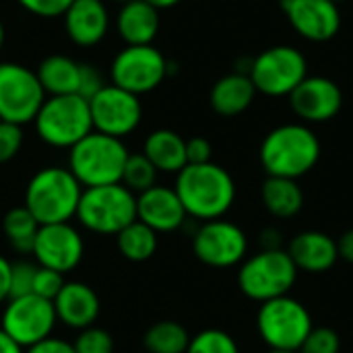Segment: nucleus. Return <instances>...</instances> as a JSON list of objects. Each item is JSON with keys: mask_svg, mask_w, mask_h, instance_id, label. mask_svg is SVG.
I'll return each instance as SVG.
<instances>
[{"mask_svg": "<svg viewBox=\"0 0 353 353\" xmlns=\"http://www.w3.org/2000/svg\"><path fill=\"white\" fill-rule=\"evenodd\" d=\"M213 157V147L205 137H192L186 141V161L188 165L209 163Z\"/></svg>", "mask_w": 353, "mask_h": 353, "instance_id": "58836bf2", "label": "nucleus"}, {"mask_svg": "<svg viewBox=\"0 0 353 353\" xmlns=\"http://www.w3.org/2000/svg\"><path fill=\"white\" fill-rule=\"evenodd\" d=\"M2 46H4V25L0 21V50H2Z\"/></svg>", "mask_w": 353, "mask_h": 353, "instance_id": "49530a36", "label": "nucleus"}, {"mask_svg": "<svg viewBox=\"0 0 353 353\" xmlns=\"http://www.w3.org/2000/svg\"><path fill=\"white\" fill-rule=\"evenodd\" d=\"M337 250H339V259L353 265V228L341 234V238L337 240Z\"/></svg>", "mask_w": 353, "mask_h": 353, "instance_id": "79ce46f5", "label": "nucleus"}, {"mask_svg": "<svg viewBox=\"0 0 353 353\" xmlns=\"http://www.w3.org/2000/svg\"><path fill=\"white\" fill-rule=\"evenodd\" d=\"M33 124L37 137L56 149H70L93 132L89 101L77 93L46 97Z\"/></svg>", "mask_w": 353, "mask_h": 353, "instance_id": "423d86ee", "label": "nucleus"}, {"mask_svg": "<svg viewBox=\"0 0 353 353\" xmlns=\"http://www.w3.org/2000/svg\"><path fill=\"white\" fill-rule=\"evenodd\" d=\"M248 77L256 93L290 97V93L308 77V60L298 48L273 46L252 58Z\"/></svg>", "mask_w": 353, "mask_h": 353, "instance_id": "1a4fd4ad", "label": "nucleus"}, {"mask_svg": "<svg viewBox=\"0 0 353 353\" xmlns=\"http://www.w3.org/2000/svg\"><path fill=\"white\" fill-rule=\"evenodd\" d=\"M172 62L153 46H126L120 50L110 66L112 85L122 87L134 95H145L157 89L170 74Z\"/></svg>", "mask_w": 353, "mask_h": 353, "instance_id": "9d476101", "label": "nucleus"}, {"mask_svg": "<svg viewBox=\"0 0 353 353\" xmlns=\"http://www.w3.org/2000/svg\"><path fill=\"white\" fill-rule=\"evenodd\" d=\"M116 29L126 46H149L159 33V10L145 0H132L120 6Z\"/></svg>", "mask_w": 353, "mask_h": 353, "instance_id": "5701e85b", "label": "nucleus"}, {"mask_svg": "<svg viewBox=\"0 0 353 353\" xmlns=\"http://www.w3.org/2000/svg\"><path fill=\"white\" fill-rule=\"evenodd\" d=\"M174 190L180 196L186 215L203 223L223 219L236 201V182L232 174L213 161L180 170L176 174Z\"/></svg>", "mask_w": 353, "mask_h": 353, "instance_id": "f257e3e1", "label": "nucleus"}, {"mask_svg": "<svg viewBox=\"0 0 353 353\" xmlns=\"http://www.w3.org/2000/svg\"><path fill=\"white\" fill-rule=\"evenodd\" d=\"M10 300V263L0 256V304Z\"/></svg>", "mask_w": 353, "mask_h": 353, "instance_id": "a19ab883", "label": "nucleus"}, {"mask_svg": "<svg viewBox=\"0 0 353 353\" xmlns=\"http://www.w3.org/2000/svg\"><path fill=\"white\" fill-rule=\"evenodd\" d=\"M333 2H337V4H339V2H345V0H333Z\"/></svg>", "mask_w": 353, "mask_h": 353, "instance_id": "8fccbe9b", "label": "nucleus"}, {"mask_svg": "<svg viewBox=\"0 0 353 353\" xmlns=\"http://www.w3.org/2000/svg\"><path fill=\"white\" fill-rule=\"evenodd\" d=\"M64 29L72 43L91 48L110 31V12L103 0H74L64 12Z\"/></svg>", "mask_w": 353, "mask_h": 353, "instance_id": "aec40b11", "label": "nucleus"}, {"mask_svg": "<svg viewBox=\"0 0 353 353\" xmlns=\"http://www.w3.org/2000/svg\"><path fill=\"white\" fill-rule=\"evenodd\" d=\"M298 273L300 271L285 248H263L240 263L238 288L248 300L263 304L290 296L298 281Z\"/></svg>", "mask_w": 353, "mask_h": 353, "instance_id": "39448f33", "label": "nucleus"}, {"mask_svg": "<svg viewBox=\"0 0 353 353\" xmlns=\"http://www.w3.org/2000/svg\"><path fill=\"white\" fill-rule=\"evenodd\" d=\"M46 95H70L79 89L81 62L64 54H52L35 70Z\"/></svg>", "mask_w": 353, "mask_h": 353, "instance_id": "a878e982", "label": "nucleus"}, {"mask_svg": "<svg viewBox=\"0 0 353 353\" xmlns=\"http://www.w3.org/2000/svg\"><path fill=\"white\" fill-rule=\"evenodd\" d=\"M294 31L314 43L333 39L341 29V10L333 0H281Z\"/></svg>", "mask_w": 353, "mask_h": 353, "instance_id": "dca6fc26", "label": "nucleus"}, {"mask_svg": "<svg viewBox=\"0 0 353 353\" xmlns=\"http://www.w3.org/2000/svg\"><path fill=\"white\" fill-rule=\"evenodd\" d=\"M194 256L213 269H230L240 265L248 254L246 232L228 219H213L199 225L192 236Z\"/></svg>", "mask_w": 353, "mask_h": 353, "instance_id": "f8f14e48", "label": "nucleus"}, {"mask_svg": "<svg viewBox=\"0 0 353 353\" xmlns=\"http://www.w3.org/2000/svg\"><path fill=\"white\" fill-rule=\"evenodd\" d=\"M89 112L93 130L116 139L134 132L143 118V105L139 95L116 85L101 87L89 99Z\"/></svg>", "mask_w": 353, "mask_h": 353, "instance_id": "4468645a", "label": "nucleus"}, {"mask_svg": "<svg viewBox=\"0 0 353 353\" xmlns=\"http://www.w3.org/2000/svg\"><path fill=\"white\" fill-rule=\"evenodd\" d=\"M269 353H298V352H288V350H269Z\"/></svg>", "mask_w": 353, "mask_h": 353, "instance_id": "de8ad7c7", "label": "nucleus"}, {"mask_svg": "<svg viewBox=\"0 0 353 353\" xmlns=\"http://www.w3.org/2000/svg\"><path fill=\"white\" fill-rule=\"evenodd\" d=\"M145 2H149V4H151L153 8L161 10V8H172V6L180 4L182 0H145Z\"/></svg>", "mask_w": 353, "mask_h": 353, "instance_id": "a18cd8bd", "label": "nucleus"}, {"mask_svg": "<svg viewBox=\"0 0 353 353\" xmlns=\"http://www.w3.org/2000/svg\"><path fill=\"white\" fill-rule=\"evenodd\" d=\"M31 252L39 267L66 275L83 261L85 244L77 228L70 223H50L39 225Z\"/></svg>", "mask_w": 353, "mask_h": 353, "instance_id": "2eb2a0df", "label": "nucleus"}, {"mask_svg": "<svg viewBox=\"0 0 353 353\" xmlns=\"http://www.w3.org/2000/svg\"><path fill=\"white\" fill-rule=\"evenodd\" d=\"M116 244H118L120 254L126 261H130V263H145L157 250V234L149 225H145L139 219H134L122 232L116 234Z\"/></svg>", "mask_w": 353, "mask_h": 353, "instance_id": "bb28decb", "label": "nucleus"}, {"mask_svg": "<svg viewBox=\"0 0 353 353\" xmlns=\"http://www.w3.org/2000/svg\"><path fill=\"white\" fill-rule=\"evenodd\" d=\"M263 248H281L279 244V232L269 228L263 232Z\"/></svg>", "mask_w": 353, "mask_h": 353, "instance_id": "c03bdc74", "label": "nucleus"}, {"mask_svg": "<svg viewBox=\"0 0 353 353\" xmlns=\"http://www.w3.org/2000/svg\"><path fill=\"white\" fill-rule=\"evenodd\" d=\"M114 2H118V4H126V2H132V0H114Z\"/></svg>", "mask_w": 353, "mask_h": 353, "instance_id": "09e8293b", "label": "nucleus"}, {"mask_svg": "<svg viewBox=\"0 0 353 353\" xmlns=\"http://www.w3.org/2000/svg\"><path fill=\"white\" fill-rule=\"evenodd\" d=\"M25 353H77L72 343L64 341V339H58V337H48L31 347H27Z\"/></svg>", "mask_w": 353, "mask_h": 353, "instance_id": "ea45409f", "label": "nucleus"}, {"mask_svg": "<svg viewBox=\"0 0 353 353\" xmlns=\"http://www.w3.org/2000/svg\"><path fill=\"white\" fill-rule=\"evenodd\" d=\"M23 147V130L17 124L0 120V163H6L17 157Z\"/></svg>", "mask_w": 353, "mask_h": 353, "instance_id": "c9c22d12", "label": "nucleus"}, {"mask_svg": "<svg viewBox=\"0 0 353 353\" xmlns=\"http://www.w3.org/2000/svg\"><path fill=\"white\" fill-rule=\"evenodd\" d=\"M52 304L56 319L77 331L93 327L101 310L99 296L83 281H66Z\"/></svg>", "mask_w": 353, "mask_h": 353, "instance_id": "412c9836", "label": "nucleus"}, {"mask_svg": "<svg viewBox=\"0 0 353 353\" xmlns=\"http://www.w3.org/2000/svg\"><path fill=\"white\" fill-rule=\"evenodd\" d=\"M0 353H25V350L0 329Z\"/></svg>", "mask_w": 353, "mask_h": 353, "instance_id": "37998d69", "label": "nucleus"}, {"mask_svg": "<svg viewBox=\"0 0 353 353\" xmlns=\"http://www.w3.org/2000/svg\"><path fill=\"white\" fill-rule=\"evenodd\" d=\"M56 323L58 319L54 312V304L31 294L23 298H10L6 302L0 329L23 350H27L52 337Z\"/></svg>", "mask_w": 353, "mask_h": 353, "instance_id": "ddd939ff", "label": "nucleus"}, {"mask_svg": "<svg viewBox=\"0 0 353 353\" xmlns=\"http://www.w3.org/2000/svg\"><path fill=\"white\" fill-rule=\"evenodd\" d=\"M323 147L312 128L306 124H281L263 139L259 157L267 176L298 180L316 168Z\"/></svg>", "mask_w": 353, "mask_h": 353, "instance_id": "f03ea898", "label": "nucleus"}, {"mask_svg": "<svg viewBox=\"0 0 353 353\" xmlns=\"http://www.w3.org/2000/svg\"><path fill=\"white\" fill-rule=\"evenodd\" d=\"M157 174L159 172L155 170V165L143 153H130L124 163L120 184H124L130 192L141 194V192L149 190L151 186H155Z\"/></svg>", "mask_w": 353, "mask_h": 353, "instance_id": "c756f323", "label": "nucleus"}, {"mask_svg": "<svg viewBox=\"0 0 353 353\" xmlns=\"http://www.w3.org/2000/svg\"><path fill=\"white\" fill-rule=\"evenodd\" d=\"M77 219L93 234L116 236L137 219V194L120 182L83 188Z\"/></svg>", "mask_w": 353, "mask_h": 353, "instance_id": "0eeeda50", "label": "nucleus"}, {"mask_svg": "<svg viewBox=\"0 0 353 353\" xmlns=\"http://www.w3.org/2000/svg\"><path fill=\"white\" fill-rule=\"evenodd\" d=\"M46 91L37 74L19 62H0V120L17 126L35 120Z\"/></svg>", "mask_w": 353, "mask_h": 353, "instance_id": "9b49d317", "label": "nucleus"}, {"mask_svg": "<svg viewBox=\"0 0 353 353\" xmlns=\"http://www.w3.org/2000/svg\"><path fill=\"white\" fill-rule=\"evenodd\" d=\"M186 211L174 188L151 186L137 194V219L149 225L155 234H170L184 225Z\"/></svg>", "mask_w": 353, "mask_h": 353, "instance_id": "a211bd4d", "label": "nucleus"}, {"mask_svg": "<svg viewBox=\"0 0 353 353\" xmlns=\"http://www.w3.org/2000/svg\"><path fill=\"white\" fill-rule=\"evenodd\" d=\"M64 275L46 267H37L35 277H33V296L43 298L48 302H54L60 290L64 288Z\"/></svg>", "mask_w": 353, "mask_h": 353, "instance_id": "72a5a7b5", "label": "nucleus"}, {"mask_svg": "<svg viewBox=\"0 0 353 353\" xmlns=\"http://www.w3.org/2000/svg\"><path fill=\"white\" fill-rule=\"evenodd\" d=\"M143 155L155 165L157 172L165 174H178L188 165L186 141L170 128L153 130L143 143Z\"/></svg>", "mask_w": 353, "mask_h": 353, "instance_id": "b1692460", "label": "nucleus"}, {"mask_svg": "<svg viewBox=\"0 0 353 353\" xmlns=\"http://www.w3.org/2000/svg\"><path fill=\"white\" fill-rule=\"evenodd\" d=\"M298 271L321 275L331 271L339 261L337 240L319 230H306L296 234L285 248Z\"/></svg>", "mask_w": 353, "mask_h": 353, "instance_id": "6ab92c4d", "label": "nucleus"}, {"mask_svg": "<svg viewBox=\"0 0 353 353\" xmlns=\"http://www.w3.org/2000/svg\"><path fill=\"white\" fill-rule=\"evenodd\" d=\"M186 353H240V345L223 329H205L190 337Z\"/></svg>", "mask_w": 353, "mask_h": 353, "instance_id": "7c9ffc66", "label": "nucleus"}, {"mask_svg": "<svg viewBox=\"0 0 353 353\" xmlns=\"http://www.w3.org/2000/svg\"><path fill=\"white\" fill-rule=\"evenodd\" d=\"M188 331L176 321H157L143 335V347L149 353H186Z\"/></svg>", "mask_w": 353, "mask_h": 353, "instance_id": "cd10ccee", "label": "nucleus"}, {"mask_svg": "<svg viewBox=\"0 0 353 353\" xmlns=\"http://www.w3.org/2000/svg\"><path fill=\"white\" fill-rule=\"evenodd\" d=\"M312 329L310 310L292 296H281L259 306L256 331L269 350L298 352Z\"/></svg>", "mask_w": 353, "mask_h": 353, "instance_id": "6e6552de", "label": "nucleus"}, {"mask_svg": "<svg viewBox=\"0 0 353 353\" xmlns=\"http://www.w3.org/2000/svg\"><path fill=\"white\" fill-rule=\"evenodd\" d=\"M256 97V89L246 72H230L221 77L211 93H209V103L213 112L221 118H236L244 114Z\"/></svg>", "mask_w": 353, "mask_h": 353, "instance_id": "4be33fe9", "label": "nucleus"}, {"mask_svg": "<svg viewBox=\"0 0 353 353\" xmlns=\"http://www.w3.org/2000/svg\"><path fill=\"white\" fill-rule=\"evenodd\" d=\"M35 271L37 267L27 261L10 263V298H23L33 294Z\"/></svg>", "mask_w": 353, "mask_h": 353, "instance_id": "f704fd0d", "label": "nucleus"}, {"mask_svg": "<svg viewBox=\"0 0 353 353\" xmlns=\"http://www.w3.org/2000/svg\"><path fill=\"white\" fill-rule=\"evenodd\" d=\"M83 186L68 168L50 165L31 176L25 188L23 207L39 225L68 223L77 217Z\"/></svg>", "mask_w": 353, "mask_h": 353, "instance_id": "7ed1b4c3", "label": "nucleus"}, {"mask_svg": "<svg viewBox=\"0 0 353 353\" xmlns=\"http://www.w3.org/2000/svg\"><path fill=\"white\" fill-rule=\"evenodd\" d=\"M37 230H39V223L23 205L6 211V215L2 219V232L6 236L10 248L17 252H23V254L33 250Z\"/></svg>", "mask_w": 353, "mask_h": 353, "instance_id": "c85d7f7f", "label": "nucleus"}, {"mask_svg": "<svg viewBox=\"0 0 353 353\" xmlns=\"http://www.w3.org/2000/svg\"><path fill=\"white\" fill-rule=\"evenodd\" d=\"M77 353H114V337L101 327H87L72 343Z\"/></svg>", "mask_w": 353, "mask_h": 353, "instance_id": "2f4dec72", "label": "nucleus"}, {"mask_svg": "<svg viewBox=\"0 0 353 353\" xmlns=\"http://www.w3.org/2000/svg\"><path fill=\"white\" fill-rule=\"evenodd\" d=\"M341 337L331 327H314L298 353H339Z\"/></svg>", "mask_w": 353, "mask_h": 353, "instance_id": "473e14b6", "label": "nucleus"}, {"mask_svg": "<svg viewBox=\"0 0 353 353\" xmlns=\"http://www.w3.org/2000/svg\"><path fill=\"white\" fill-rule=\"evenodd\" d=\"M68 151V170L83 188L118 184L130 155L122 139L97 130L89 132Z\"/></svg>", "mask_w": 353, "mask_h": 353, "instance_id": "20e7f679", "label": "nucleus"}, {"mask_svg": "<svg viewBox=\"0 0 353 353\" xmlns=\"http://www.w3.org/2000/svg\"><path fill=\"white\" fill-rule=\"evenodd\" d=\"M290 105L294 114L310 124L333 120L343 108V91L329 77H306L292 93Z\"/></svg>", "mask_w": 353, "mask_h": 353, "instance_id": "f3484780", "label": "nucleus"}, {"mask_svg": "<svg viewBox=\"0 0 353 353\" xmlns=\"http://www.w3.org/2000/svg\"><path fill=\"white\" fill-rule=\"evenodd\" d=\"M101 87H105L101 74L91 66V64H83L81 62V77H79V89H77V95H81L83 99H91Z\"/></svg>", "mask_w": 353, "mask_h": 353, "instance_id": "4c0bfd02", "label": "nucleus"}, {"mask_svg": "<svg viewBox=\"0 0 353 353\" xmlns=\"http://www.w3.org/2000/svg\"><path fill=\"white\" fill-rule=\"evenodd\" d=\"M17 2L29 14H35L39 19H56V17H64V12L74 0H17Z\"/></svg>", "mask_w": 353, "mask_h": 353, "instance_id": "e433bc0d", "label": "nucleus"}, {"mask_svg": "<svg viewBox=\"0 0 353 353\" xmlns=\"http://www.w3.org/2000/svg\"><path fill=\"white\" fill-rule=\"evenodd\" d=\"M261 199L269 215L277 219H292L304 207V190L298 180L267 176L261 188Z\"/></svg>", "mask_w": 353, "mask_h": 353, "instance_id": "393cba45", "label": "nucleus"}]
</instances>
